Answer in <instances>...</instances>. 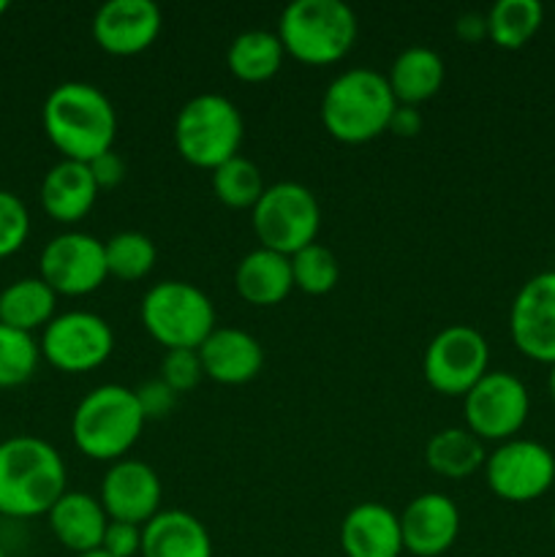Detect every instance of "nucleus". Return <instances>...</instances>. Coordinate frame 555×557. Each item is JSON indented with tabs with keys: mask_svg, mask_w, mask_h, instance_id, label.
Returning <instances> with one entry per match:
<instances>
[{
	"mask_svg": "<svg viewBox=\"0 0 555 557\" xmlns=\"http://www.w3.org/2000/svg\"><path fill=\"white\" fill-rule=\"evenodd\" d=\"M484 16H488V38L495 47L520 49L542 27L544 5L539 0H498Z\"/></svg>",
	"mask_w": 555,
	"mask_h": 557,
	"instance_id": "nucleus-28",
	"label": "nucleus"
},
{
	"mask_svg": "<svg viewBox=\"0 0 555 557\" xmlns=\"http://www.w3.org/2000/svg\"><path fill=\"white\" fill-rule=\"evenodd\" d=\"M455 33L468 44L482 41V38H488V16L479 14V11H466V14L457 16Z\"/></svg>",
	"mask_w": 555,
	"mask_h": 557,
	"instance_id": "nucleus-39",
	"label": "nucleus"
},
{
	"mask_svg": "<svg viewBox=\"0 0 555 557\" xmlns=\"http://www.w3.org/2000/svg\"><path fill=\"white\" fill-rule=\"evenodd\" d=\"M141 324L163 348H199L215 330V308L194 283L161 281L141 297Z\"/></svg>",
	"mask_w": 555,
	"mask_h": 557,
	"instance_id": "nucleus-7",
	"label": "nucleus"
},
{
	"mask_svg": "<svg viewBox=\"0 0 555 557\" xmlns=\"http://www.w3.org/2000/svg\"><path fill=\"white\" fill-rule=\"evenodd\" d=\"M397 101L384 74L348 69L337 74L321 98V123L343 145H362L390 128Z\"/></svg>",
	"mask_w": 555,
	"mask_h": 557,
	"instance_id": "nucleus-3",
	"label": "nucleus"
},
{
	"mask_svg": "<svg viewBox=\"0 0 555 557\" xmlns=\"http://www.w3.org/2000/svg\"><path fill=\"white\" fill-rule=\"evenodd\" d=\"M250 212H254L250 223H254L261 248H270L275 253L294 256L297 250L313 245L319 237V199L305 185L292 183V180L267 185Z\"/></svg>",
	"mask_w": 555,
	"mask_h": 557,
	"instance_id": "nucleus-8",
	"label": "nucleus"
},
{
	"mask_svg": "<svg viewBox=\"0 0 555 557\" xmlns=\"http://www.w3.org/2000/svg\"><path fill=\"white\" fill-rule=\"evenodd\" d=\"M30 234V215L25 201L0 188V259L16 253Z\"/></svg>",
	"mask_w": 555,
	"mask_h": 557,
	"instance_id": "nucleus-33",
	"label": "nucleus"
},
{
	"mask_svg": "<svg viewBox=\"0 0 555 557\" xmlns=\"http://www.w3.org/2000/svg\"><path fill=\"white\" fill-rule=\"evenodd\" d=\"M49 531L74 555H87L101 549L109 517L101 500L87 493H65L49 509Z\"/></svg>",
	"mask_w": 555,
	"mask_h": 557,
	"instance_id": "nucleus-22",
	"label": "nucleus"
},
{
	"mask_svg": "<svg viewBox=\"0 0 555 557\" xmlns=\"http://www.w3.org/2000/svg\"><path fill=\"white\" fill-rule=\"evenodd\" d=\"M41 357L60 373H90L114 351V332L101 315L87 310L60 313L44 326Z\"/></svg>",
	"mask_w": 555,
	"mask_h": 557,
	"instance_id": "nucleus-11",
	"label": "nucleus"
},
{
	"mask_svg": "<svg viewBox=\"0 0 555 557\" xmlns=\"http://www.w3.org/2000/svg\"><path fill=\"white\" fill-rule=\"evenodd\" d=\"M76 557H112V555H107V553H103V549H96V553H87V555H76Z\"/></svg>",
	"mask_w": 555,
	"mask_h": 557,
	"instance_id": "nucleus-41",
	"label": "nucleus"
},
{
	"mask_svg": "<svg viewBox=\"0 0 555 557\" xmlns=\"http://www.w3.org/2000/svg\"><path fill=\"white\" fill-rule=\"evenodd\" d=\"M531 395L517 375L506 370H488L462 397L466 428L479 441H511L528 422Z\"/></svg>",
	"mask_w": 555,
	"mask_h": 557,
	"instance_id": "nucleus-9",
	"label": "nucleus"
},
{
	"mask_svg": "<svg viewBox=\"0 0 555 557\" xmlns=\"http://www.w3.org/2000/svg\"><path fill=\"white\" fill-rule=\"evenodd\" d=\"M490 346L479 330L468 324L444 326L424 348V381L439 395L466 397L468 389L488 373Z\"/></svg>",
	"mask_w": 555,
	"mask_h": 557,
	"instance_id": "nucleus-10",
	"label": "nucleus"
},
{
	"mask_svg": "<svg viewBox=\"0 0 555 557\" xmlns=\"http://www.w3.org/2000/svg\"><path fill=\"white\" fill-rule=\"evenodd\" d=\"M264 188L267 185L261 180L259 166L243 156L229 158L226 163L212 169V190L221 205L232 207V210H254Z\"/></svg>",
	"mask_w": 555,
	"mask_h": 557,
	"instance_id": "nucleus-29",
	"label": "nucleus"
},
{
	"mask_svg": "<svg viewBox=\"0 0 555 557\" xmlns=\"http://www.w3.org/2000/svg\"><path fill=\"white\" fill-rule=\"evenodd\" d=\"M488 451L482 441L468 428H446L439 430L424 446V462L433 473L444 479H468L484 468Z\"/></svg>",
	"mask_w": 555,
	"mask_h": 557,
	"instance_id": "nucleus-26",
	"label": "nucleus"
},
{
	"mask_svg": "<svg viewBox=\"0 0 555 557\" xmlns=\"http://www.w3.org/2000/svg\"><path fill=\"white\" fill-rule=\"evenodd\" d=\"M403 549L417 557H441L460 536V511L444 493H422L400 515Z\"/></svg>",
	"mask_w": 555,
	"mask_h": 557,
	"instance_id": "nucleus-17",
	"label": "nucleus"
},
{
	"mask_svg": "<svg viewBox=\"0 0 555 557\" xmlns=\"http://www.w3.org/2000/svg\"><path fill=\"white\" fill-rule=\"evenodd\" d=\"M161 33V9L152 0H107L92 16V38L118 58H131L156 44Z\"/></svg>",
	"mask_w": 555,
	"mask_h": 557,
	"instance_id": "nucleus-16",
	"label": "nucleus"
},
{
	"mask_svg": "<svg viewBox=\"0 0 555 557\" xmlns=\"http://www.w3.org/2000/svg\"><path fill=\"white\" fill-rule=\"evenodd\" d=\"M390 134L400 136V139H414V136L422 131V114L417 107H408V103H397L395 112L390 117Z\"/></svg>",
	"mask_w": 555,
	"mask_h": 557,
	"instance_id": "nucleus-38",
	"label": "nucleus"
},
{
	"mask_svg": "<svg viewBox=\"0 0 555 557\" xmlns=\"http://www.w3.org/2000/svg\"><path fill=\"white\" fill-rule=\"evenodd\" d=\"M54 305L58 294L41 277H20L0 292V324L33 335L54 319Z\"/></svg>",
	"mask_w": 555,
	"mask_h": 557,
	"instance_id": "nucleus-25",
	"label": "nucleus"
},
{
	"mask_svg": "<svg viewBox=\"0 0 555 557\" xmlns=\"http://www.w3.org/2000/svg\"><path fill=\"white\" fill-rule=\"evenodd\" d=\"M38 196H41L44 212L52 221L79 223L96 205L98 185L87 163L63 158L44 174Z\"/></svg>",
	"mask_w": 555,
	"mask_h": 557,
	"instance_id": "nucleus-20",
	"label": "nucleus"
},
{
	"mask_svg": "<svg viewBox=\"0 0 555 557\" xmlns=\"http://www.w3.org/2000/svg\"><path fill=\"white\" fill-rule=\"evenodd\" d=\"M444 76L446 69L439 52H433L430 47H408L395 58L386 82H390L397 103L417 107L441 90Z\"/></svg>",
	"mask_w": 555,
	"mask_h": 557,
	"instance_id": "nucleus-24",
	"label": "nucleus"
},
{
	"mask_svg": "<svg viewBox=\"0 0 555 557\" xmlns=\"http://www.w3.org/2000/svg\"><path fill=\"white\" fill-rule=\"evenodd\" d=\"M87 166H90L92 180H96L98 190L118 188V185L125 180V161H123V156H120V152H114V150L103 152V156H98V158H92Z\"/></svg>",
	"mask_w": 555,
	"mask_h": 557,
	"instance_id": "nucleus-37",
	"label": "nucleus"
},
{
	"mask_svg": "<svg viewBox=\"0 0 555 557\" xmlns=\"http://www.w3.org/2000/svg\"><path fill=\"white\" fill-rule=\"evenodd\" d=\"M41 123L54 150L69 161L90 163L112 150L118 112L107 92L90 82H63L47 96Z\"/></svg>",
	"mask_w": 555,
	"mask_h": 557,
	"instance_id": "nucleus-1",
	"label": "nucleus"
},
{
	"mask_svg": "<svg viewBox=\"0 0 555 557\" xmlns=\"http://www.w3.org/2000/svg\"><path fill=\"white\" fill-rule=\"evenodd\" d=\"M509 335L522 357L555 364V270L522 283L511 299Z\"/></svg>",
	"mask_w": 555,
	"mask_h": 557,
	"instance_id": "nucleus-14",
	"label": "nucleus"
},
{
	"mask_svg": "<svg viewBox=\"0 0 555 557\" xmlns=\"http://www.w3.org/2000/svg\"><path fill=\"white\" fill-rule=\"evenodd\" d=\"M5 11H9V0H0V16H3Z\"/></svg>",
	"mask_w": 555,
	"mask_h": 557,
	"instance_id": "nucleus-42",
	"label": "nucleus"
},
{
	"mask_svg": "<svg viewBox=\"0 0 555 557\" xmlns=\"http://www.w3.org/2000/svg\"><path fill=\"white\" fill-rule=\"evenodd\" d=\"M0 557H9V555H5V549H3V547H0Z\"/></svg>",
	"mask_w": 555,
	"mask_h": 557,
	"instance_id": "nucleus-43",
	"label": "nucleus"
},
{
	"mask_svg": "<svg viewBox=\"0 0 555 557\" xmlns=\"http://www.w3.org/2000/svg\"><path fill=\"white\" fill-rule=\"evenodd\" d=\"M553 531H555V509H553Z\"/></svg>",
	"mask_w": 555,
	"mask_h": 557,
	"instance_id": "nucleus-44",
	"label": "nucleus"
},
{
	"mask_svg": "<svg viewBox=\"0 0 555 557\" xmlns=\"http://www.w3.org/2000/svg\"><path fill=\"white\" fill-rule=\"evenodd\" d=\"M201 370L218 384H248L264 364V348L250 332L237 326H215L199 348Z\"/></svg>",
	"mask_w": 555,
	"mask_h": 557,
	"instance_id": "nucleus-18",
	"label": "nucleus"
},
{
	"mask_svg": "<svg viewBox=\"0 0 555 557\" xmlns=\"http://www.w3.org/2000/svg\"><path fill=\"white\" fill-rule=\"evenodd\" d=\"M134 395L147 422L169 417V413L174 411V406H177V392H174L169 384H163L161 379L145 381V384L136 386Z\"/></svg>",
	"mask_w": 555,
	"mask_h": 557,
	"instance_id": "nucleus-35",
	"label": "nucleus"
},
{
	"mask_svg": "<svg viewBox=\"0 0 555 557\" xmlns=\"http://www.w3.org/2000/svg\"><path fill=\"white\" fill-rule=\"evenodd\" d=\"M147 419L136 403L134 389L101 384L87 392L71 417V438L85 457L98 462H118L134 449Z\"/></svg>",
	"mask_w": 555,
	"mask_h": 557,
	"instance_id": "nucleus-4",
	"label": "nucleus"
},
{
	"mask_svg": "<svg viewBox=\"0 0 555 557\" xmlns=\"http://www.w3.org/2000/svg\"><path fill=\"white\" fill-rule=\"evenodd\" d=\"M205 370H201V359L196 348H169L161 359V375L158 379L163 384L172 386L177 395L190 392L201 381Z\"/></svg>",
	"mask_w": 555,
	"mask_h": 557,
	"instance_id": "nucleus-34",
	"label": "nucleus"
},
{
	"mask_svg": "<svg viewBox=\"0 0 555 557\" xmlns=\"http://www.w3.org/2000/svg\"><path fill=\"white\" fill-rule=\"evenodd\" d=\"M292 259V275L294 286L299 292L310 294V297H321V294H330L332 288L341 281V264H337V256L332 253L324 245L313 243L308 248L297 250Z\"/></svg>",
	"mask_w": 555,
	"mask_h": 557,
	"instance_id": "nucleus-32",
	"label": "nucleus"
},
{
	"mask_svg": "<svg viewBox=\"0 0 555 557\" xmlns=\"http://www.w3.org/2000/svg\"><path fill=\"white\" fill-rule=\"evenodd\" d=\"M341 547L346 557H400V517L375 500L354 506L343 517Z\"/></svg>",
	"mask_w": 555,
	"mask_h": 557,
	"instance_id": "nucleus-19",
	"label": "nucleus"
},
{
	"mask_svg": "<svg viewBox=\"0 0 555 557\" xmlns=\"http://www.w3.org/2000/svg\"><path fill=\"white\" fill-rule=\"evenodd\" d=\"M161 495L163 490L158 473L147 462L123 457L103 473L98 500L109 520L147 525L161 511Z\"/></svg>",
	"mask_w": 555,
	"mask_h": 557,
	"instance_id": "nucleus-15",
	"label": "nucleus"
},
{
	"mask_svg": "<svg viewBox=\"0 0 555 557\" xmlns=\"http://www.w3.org/2000/svg\"><path fill=\"white\" fill-rule=\"evenodd\" d=\"M283 49L278 33L270 30H245L229 44L226 49V65L237 79L250 82H267L281 71L283 65Z\"/></svg>",
	"mask_w": 555,
	"mask_h": 557,
	"instance_id": "nucleus-27",
	"label": "nucleus"
},
{
	"mask_svg": "<svg viewBox=\"0 0 555 557\" xmlns=\"http://www.w3.org/2000/svg\"><path fill=\"white\" fill-rule=\"evenodd\" d=\"M41 359V346L30 332L0 324V389H14L33 379Z\"/></svg>",
	"mask_w": 555,
	"mask_h": 557,
	"instance_id": "nucleus-31",
	"label": "nucleus"
},
{
	"mask_svg": "<svg viewBox=\"0 0 555 557\" xmlns=\"http://www.w3.org/2000/svg\"><path fill=\"white\" fill-rule=\"evenodd\" d=\"M107 253V272L109 277L134 283L141 281L156 267V245L147 234L141 232H118L103 243Z\"/></svg>",
	"mask_w": 555,
	"mask_h": 557,
	"instance_id": "nucleus-30",
	"label": "nucleus"
},
{
	"mask_svg": "<svg viewBox=\"0 0 555 557\" xmlns=\"http://www.w3.org/2000/svg\"><path fill=\"white\" fill-rule=\"evenodd\" d=\"M234 288L245 302L256 308H272L283 302L294 288L292 259L259 245L245 253L234 270Z\"/></svg>",
	"mask_w": 555,
	"mask_h": 557,
	"instance_id": "nucleus-23",
	"label": "nucleus"
},
{
	"mask_svg": "<svg viewBox=\"0 0 555 557\" xmlns=\"http://www.w3.org/2000/svg\"><path fill=\"white\" fill-rule=\"evenodd\" d=\"M547 389H550V397H553V403H555V364H550V375H547Z\"/></svg>",
	"mask_w": 555,
	"mask_h": 557,
	"instance_id": "nucleus-40",
	"label": "nucleus"
},
{
	"mask_svg": "<svg viewBox=\"0 0 555 557\" xmlns=\"http://www.w3.org/2000/svg\"><path fill=\"white\" fill-rule=\"evenodd\" d=\"M484 482L509 504H531L555 482V455L539 441L511 438L484 460Z\"/></svg>",
	"mask_w": 555,
	"mask_h": 557,
	"instance_id": "nucleus-12",
	"label": "nucleus"
},
{
	"mask_svg": "<svg viewBox=\"0 0 555 557\" xmlns=\"http://www.w3.org/2000/svg\"><path fill=\"white\" fill-rule=\"evenodd\" d=\"M141 557H212V536L199 517L183 509L158 511L141 525Z\"/></svg>",
	"mask_w": 555,
	"mask_h": 557,
	"instance_id": "nucleus-21",
	"label": "nucleus"
},
{
	"mask_svg": "<svg viewBox=\"0 0 555 557\" xmlns=\"http://www.w3.org/2000/svg\"><path fill=\"white\" fill-rule=\"evenodd\" d=\"M245 123L239 109L218 92H199L174 117V147L190 166L215 169L239 156Z\"/></svg>",
	"mask_w": 555,
	"mask_h": 557,
	"instance_id": "nucleus-6",
	"label": "nucleus"
},
{
	"mask_svg": "<svg viewBox=\"0 0 555 557\" xmlns=\"http://www.w3.org/2000/svg\"><path fill=\"white\" fill-rule=\"evenodd\" d=\"M357 14L343 0H294L278 22L286 54L305 65H330L357 41Z\"/></svg>",
	"mask_w": 555,
	"mask_h": 557,
	"instance_id": "nucleus-5",
	"label": "nucleus"
},
{
	"mask_svg": "<svg viewBox=\"0 0 555 557\" xmlns=\"http://www.w3.org/2000/svg\"><path fill=\"white\" fill-rule=\"evenodd\" d=\"M101 549L112 557H136L141 553V525L109 520Z\"/></svg>",
	"mask_w": 555,
	"mask_h": 557,
	"instance_id": "nucleus-36",
	"label": "nucleus"
},
{
	"mask_svg": "<svg viewBox=\"0 0 555 557\" xmlns=\"http://www.w3.org/2000/svg\"><path fill=\"white\" fill-rule=\"evenodd\" d=\"M65 493V462L52 444L36 435L0 441V517L49 515Z\"/></svg>",
	"mask_w": 555,
	"mask_h": 557,
	"instance_id": "nucleus-2",
	"label": "nucleus"
},
{
	"mask_svg": "<svg viewBox=\"0 0 555 557\" xmlns=\"http://www.w3.org/2000/svg\"><path fill=\"white\" fill-rule=\"evenodd\" d=\"M38 277L63 297H85L109 277L103 243L85 232H65L49 239L38 259Z\"/></svg>",
	"mask_w": 555,
	"mask_h": 557,
	"instance_id": "nucleus-13",
	"label": "nucleus"
}]
</instances>
